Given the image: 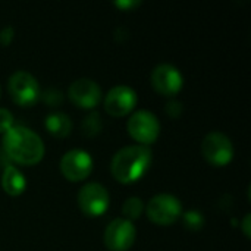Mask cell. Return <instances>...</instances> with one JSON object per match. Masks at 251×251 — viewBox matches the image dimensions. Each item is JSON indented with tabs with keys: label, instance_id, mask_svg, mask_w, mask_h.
I'll return each mask as SVG.
<instances>
[{
	"label": "cell",
	"instance_id": "1",
	"mask_svg": "<svg viewBox=\"0 0 251 251\" xmlns=\"http://www.w3.org/2000/svg\"><path fill=\"white\" fill-rule=\"evenodd\" d=\"M3 147L9 159L26 166L41 162L46 151L41 138L34 131L24 126H12L7 132H4Z\"/></svg>",
	"mask_w": 251,
	"mask_h": 251
},
{
	"label": "cell",
	"instance_id": "2",
	"mask_svg": "<svg viewBox=\"0 0 251 251\" xmlns=\"http://www.w3.org/2000/svg\"><path fill=\"white\" fill-rule=\"evenodd\" d=\"M151 165V150L146 146H126L116 151L110 163L113 178L121 184H132L144 176Z\"/></svg>",
	"mask_w": 251,
	"mask_h": 251
},
{
	"label": "cell",
	"instance_id": "3",
	"mask_svg": "<svg viewBox=\"0 0 251 251\" xmlns=\"http://www.w3.org/2000/svg\"><path fill=\"white\" fill-rule=\"evenodd\" d=\"M146 213L153 224L168 226L182 216V204L172 194H157L149 200Z\"/></svg>",
	"mask_w": 251,
	"mask_h": 251
},
{
	"label": "cell",
	"instance_id": "4",
	"mask_svg": "<svg viewBox=\"0 0 251 251\" xmlns=\"http://www.w3.org/2000/svg\"><path fill=\"white\" fill-rule=\"evenodd\" d=\"M201 153L207 163L222 168L231 163L234 157V146L225 134L213 131L203 138Z\"/></svg>",
	"mask_w": 251,
	"mask_h": 251
},
{
	"label": "cell",
	"instance_id": "5",
	"mask_svg": "<svg viewBox=\"0 0 251 251\" xmlns=\"http://www.w3.org/2000/svg\"><path fill=\"white\" fill-rule=\"evenodd\" d=\"M7 91L13 103L22 107L32 106L40 97V87L37 79L25 71H18L9 78Z\"/></svg>",
	"mask_w": 251,
	"mask_h": 251
},
{
	"label": "cell",
	"instance_id": "6",
	"mask_svg": "<svg viewBox=\"0 0 251 251\" xmlns=\"http://www.w3.org/2000/svg\"><path fill=\"white\" fill-rule=\"evenodd\" d=\"M126 129L129 135L140 143V146L149 147L153 144L160 134V124L157 118L149 110H138L128 119Z\"/></svg>",
	"mask_w": 251,
	"mask_h": 251
},
{
	"label": "cell",
	"instance_id": "7",
	"mask_svg": "<svg viewBox=\"0 0 251 251\" xmlns=\"http://www.w3.org/2000/svg\"><path fill=\"white\" fill-rule=\"evenodd\" d=\"M110 204V196L107 190L97 182L85 184L78 193V206L87 216L97 218L106 213Z\"/></svg>",
	"mask_w": 251,
	"mask_h": 251
},
{
	"label": "cell",
	"instance_id": "8",
	"mask_svg": "<svg viewBox=\"0 0 251 251\" xmlns=\"http://www.w3.org/2000/svg\"><path fill=\"white\" fill-rule=\"evenodd\" d=\"M137 229L132 222L118 218L113 219L104 231V244L110 251H128L135 243Z\"/></svg>",
	"mask_w": 251,
	"mask_h": 251
},
{
	"label": "cell",
	"instance_id": "9",
	"mask_svg": "<svg viewBox=\"0 0 251 251\" xmlns=\"http://www.w3.org/2000/svg\"><path fill=\"white\" fill-rule=\"evenodd\" d=\"M93 171L91 156L81 149L69 150L60 159V172L71 182H79L90 176Z\"/></svg>",
	"mask_w": 251,
	"mask_h": 251
},
{
	"label": "cell",
	"instance_id": "10",
	"mask_svg": "<svg viewBox=\"0 0 251 251\" xmlns=\"http://www.w3.org/2000/svg\"><path fill=\"white\" fill-rule=\"evenodd\" d=\"M182 84L184 79L181 72L169 63L157 65L151 72V85L162 96L166 97L176 96L181 91Z\"/></svg>",
	"mask_w": 251,
	"mask_h": 251
},
{
	"label": "cell",
	"instance_id": "11",
	"mask_svg": "<svg viewBox=\"0 0 251 251\" xmlns=\"http://www.w3.org/2000/svg\"><path fill=\"white\" fill-rule=\"evenodd\" d=\"M137 104V93L126 85H116L113 87L106 99H104V109L113 118H122L129 115Z\"/></svg>",
	"mask_w": 251,
	"mask_h": 251
},
{
	"label": "cell",
	"instance_id": "12",
	"mask_svg": "<svg viewBox=\"0 0 251 251\" xmlns=\"http://www.w3.org/2000/svg\"><path fill=\"white\" fill-rule=\"evenodd\" d=\"M71 101L79 109H94L101 99V90L97 82L88 78L76 79L68 90Z\"/></svg>",
	"mask_w": 251,
	"mask_h": 251
},
{
	"label": "cell",
	"instance_id": "13",
	"mask_svg": "<svg viewBox=\"0 0 251 251\" xmlns=\"http://www.w3.org/2000/svg\"><path fill=\"white\" fill-rule=\"evenodd\" d=\"M1 188L6 194L18 197L25 191L26 179L19 169H16L13 165H7L1 175Z\"/></svg>",
	"mask_w": 251,
	"mask_h": 251
},
{
	"label": "cell",
	"instance_id": "14",
	"mask_svg": "<svg viewBox=\"0 0 251 251\" xmlns=\"http://www.w3.org/2000/svg\"><path fill=\"white\" fill-rule=\"evenodd\" d=\"M46 129L49 134H51L56 138H65L71 134L72 129V121L66 113H50L46 118Z\"/></svg>",
	"mask_w": 251,
	"mask_h": 251
},
{
	"label": "cell",
	"instance_id": "15",
	"mask_svg": "<svg viewBox=\"0 0 251 251\" xmlns=\"http://www.w3.org/2000/svg\"><path fill=\"white\" fill-rule=\"evenodd\" d=\"M143 210H144V203L138 197H129L122 204V213L125 216L124 219H126L129 222L134 219H138L143 215Z\"/></svg>",
	"mask_w": 251,
	"mask_h": 251
},
{
	"label": "cell",
	"instance_id": "16",
	"mask_svg": "<svg viewBox=\"0 0 251 251\" xmlns=\"http://www.w3.org/2000/svg\"><path fill=\"white\" fill-rule=\"evenodd\" d=\"M101 126H103V122H101V118L97 112H93L90 113L84 121H82V132L87 135V137H96L100 134L101 131Z\"/></svg>",
	"mask_w": 251,
	"mask_h": 251
},
{
	"label": "cell",
	"instance_id": "17",
	"mask_svg": "<svg viewBox=\"0 0 251 251\" xmlns=\"http://www.w3.org/2000/svg\"><path fill=\"white\" fill-rule=\"evenodd\" d=\"M43 101L50 106V107H57L62 101H63V96L59 90H54V88H49L47 91L43 93L41 96Z\"/></svg>",
	"mask_w": 251,
	"mask_h": 251
},
{
	"label": "cell",
	"instance_id": "18",
	"mask_svg": "<svg viewBox=\"0 0 251 251\" xmlns=\"http://www.w3.org/2000/svg\"><path fill=\"white\" fill-rule=\"evenodd\" d=\"M184 222H185V226L193 229V231H197L203 226V216L197 212V210H191L188 213L184 215Z\"/></svg>",
	"mask_w": 251,
	"mask_h": 251
},
{
	"label": "cell",
	"instance_id": "19",
	"mask_svg": "<svg viewBox=\"0 0 251 251\" xmlns=\"http://www.w3.org/2000/svg\"><path fill=\"white\" fill-rule=\"evenodd\" d=\"M13 126V115L7 109H0V134L7 132Z\"/></svg>",
	"mask_w": 251,
	"mask_h": 251
},
{
	"label": "cell",
	"instance_id": "20",
	"mask_svg": "<svg viewBox=\"0 0 251 251\" xmlns=\"http://www.w3.org/2000/svg\"><path fill=\"white\" fill-rule=\"evenodd\" d=\"M166 113L171 116V118H178L181 113H182V104L179 101H169L166 104Z\"/></svg>",
	"mask_w": 251,
	"mask_h": 251
},
{
	"label": "cell",
	"instance_id": "21",
	"mask_svg": "<svg viewBox=\"0 0 251 251\" xmlns=\"http://www.w3.org/2000/svg\"><path fill=\"white\" fill-rule=\"evenodd\" d=\"M12 40H13V28L7 26L0 32V44L1 46H9Z\"/></svg>",
	"mask_w": 251,
	"mask_h": 251
},
{
	"label": "cell",
	"instance_id": "22",
	"mask_svg": "<svg viewBox=\"0 0 251 251\" xmlns=\"http://www.w3.org/2000/svg\"><path fill=\"white\" fill-rule=\"evenodd\" d=\"M115 6L122 10H128V9H135L137 6H140V1H116Z\"/></svg>",
	"mask_w": 251,
	"mask_h": 251
},
{
	"label": "cell",
	"instance_id": "23",
	"mask_svg": "<svg viewBox=\"0 0 251 251\" xmlns=\"http://www.w3.org/2000/svg\"><path fill=\"white\" fill-rule=\"evenodd\" d=\"M250 221H251V216L250 215H246V218H244V221H243V232H244V235L247 237V238H250Z\"/></svg>",
	"mask_w": 251,
	"mask_h": 251
},
{
	"label": "cell",
	"instance_id": "24",
	"mask_svg": "<svg viewBox=\"0 0 251 251\" xmlns=\"http://www.w3.org/2000/svg\"><path fill=\"white\" fill-rule=\"evenodd\" d=\"M0 97H1V85H0Z\"/></svg>",
	"mask_w": 251,
	"mask_h": 251
}]
</instances>
